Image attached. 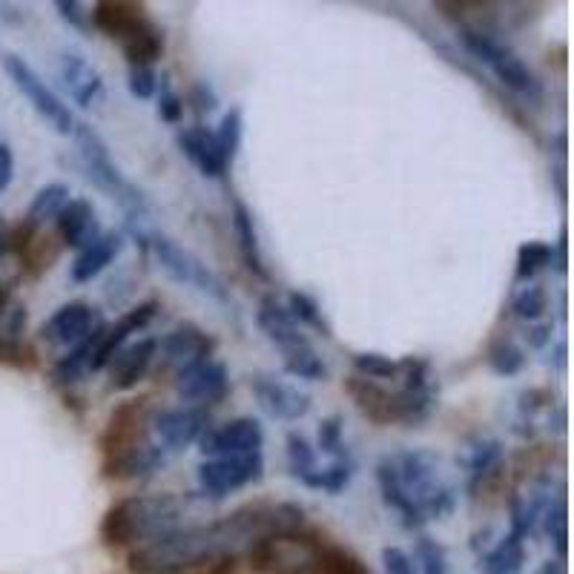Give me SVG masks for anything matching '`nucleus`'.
<instances>
[{
    "label": "nucleus",
    "instance_id": "nucleus-1",
    "mask_svg": "<svg viewBox=\"0 0 574 574\" xmlns=\"http://www.w3.org/2000/svg\"><path fill=\"white\" fill-rule=\"evenodd\" d=\"M184 500L175 495L130 497L116 502L101 523V538L109 545L153 543L170 531L182 529Z\"/></svg>",
    "mask_w": 574,
    "mask_h": 574
},
{
    "label": "nucleus",
    "instance_id": "nucleus-2",
    "mask_svg": "<svg viewBox=\"0 0 574 574\" xmlns=\"http://www.w3.org/2000/svg\"><path fill=\"white\" fill-rule=\"evenodd\" d=\"M89 21L95 30L121 44L132 66H153L164 52V35L139 3L104 0L95 3Z\"/></svg>",
    "mask_w": 574,
    "mask_h": 574
},
{
    "label": "nucleus",
    "instance_id": "nucleus-3",
    "mask_svg": "<svg viewBox=\"0 0 574 574\" xmlns=\"http://www.w3.org/2000/svg\"><path fill=\"white\" fill-rule=\"evenodd\" d=\"M397 474V483H400L402 495L411 502V509L425 520H443L445 515L454 511V491L440 480V466H436V457L429 451H405V454H397V457H388Z\"/></svg>",
    "mask_w": 574,
    "mask_h": 574
},
{
    "label": "nucleus",
    "instance_id": "nucleus-4",
    "mask_svg": "<svg viewBox=\"0 0 574 574\" xmlns=\"http://www.w3.org/2000/svg\"><path fill=\"white\" fill-rule=\"evenodd\" d=\"M75 139H78V153L80 159H84V167H87L89 178H93L109 198H116L127 213H132V216L147 213L144 193L121 173V167L112 161L109 147L104 144L101 136H98L93 127L78 124L75 127Z\"/></svg>",
    "mask_w": 574,
    "mask_h": 574
},
{
    "label": "nucleus",
    "instance_id": "nucleus-5",
    "mask_svg": "<svg viewBox=\"0 0 574 574\" xmlns=\"http://www.w3.org/2000/svg\"><path fill=\"white\" fill-rule=\"evenodd\" d=\"M459 41H463V46L472 52L474 58L495 73V78L500 80L502 87L517 93L526 101H540L543 98V87H540L538 75L531 73L529 66L523 64V58L517 52H511L509 46L477 30H463L459 32Z\"/></svg>",
    "mask_w": 574,
    "mask_h": 574
},
{
    "label": "nucleus",
    "instance_id": "nucleus-6",
    "mask_svg": "<svg viewBox=\"0 0 574 574\" xmlns=\"http://www.w3.org/2000/svg\"><path fill=\"white\" fill-rule=\"evenodd\" d=\"M0 64H3L7 75L18 87V93L32 104V109H35L37 116L44 118L52 130L61 132V136L75 132V118L73 112H69V107H66L58 95L46 87V80L41 78V75H37L35 69L21 58V55H15V52H3V55H0Z\"/></svg>",
    "mask_w": 574,
    "mask_h": 574
},
{
    "label": "nucleus",
    "instance_id": "nucleus-7",
    "mask_svg": "<svg viewBox=\"0 0 574 574\" xmlns=\"http://www.w3.org/2000/svg\"><path fill=\"white\" fill-rule=\"evenodd\" d=\"M153 253L155 259H159L161 270H164L173 282L189 284V288H196V291L207 293V296L218 299V302H230V293H227L225 282H221L196 253H189L187 248H182L178 241H173L170 236H153Z\"/></svg>",
    "mask_w": 574,
    "mask_h": 574
},
{
    "label": "nucleus",
    "instance_id": "nucleus-8",
    "mask_svg": "<svg viewBox=\"0 0 574 574\" xmlns=\"http://www.w3.org/2000/svg\"><path fill=\"white\" fill-rule=\"evenodd\" d=\"M264 477V457L262 451L253 454H239V457H218L204 459L198 466V486H202L204 497L221 500L230 491L259 483Z\"/></svg>",
    "mask_w": 574,
    "mask_h": 574
},
{
    "label": "nucleus",
    "instance_id": "nucleus-9",
    "mask_svg": "<svg viewBox=\"0 0 574 574\" xmlns=\"http://www.w3.org/2000/svg\"><path fill=\"white\" fill-rule=\"evenodd\" d=\"M198 445H202V454L207 459L239 457V454L262 451L264 431L262 425H259V420H253V416H239V420L227 422L221 429L204 431Z\"/></svg>",
    "mask_w": 574,
    "mask_h": 574
},
{
    "label": "nucleus",
    "instance_id": "nucleus-10",
    "mask_svg": "<svg viewBox=\"0 0 574 574\" xmlns=\"http://www.w3.org/2000/svg\"><path fill=\"white\" fill-rule=\"evenodd\" d=\"M155 311H159V302H144V305L132 307L130 313H124V316H121L112 327L104 325L98 339H95L93 354H89L87 371H104V368L112 362V357H116L118 350L124 348L127 339H130L132 334L144 331V327L153 322Z\"/></svg>",
    "mask_w": 574,
    "mask_h": 574
},
{
    "label": "nucleus",
    "instance_id": "nucleus-11",
    "mask_svg": "<svg viewBox=\"0 0 574 574\" xmlns=\"http://www.w3.org/2000/svg\"><path fill=\"white\" fill-rule=\"evenodd\" d=\"M227 391H230L227 368L213 357L178 371V397L189 405H216L225 400Z\"/></svg>",
    "mask_w": 574,
    "mask_h": 574
},
{
    "label": "nucleus",
    "instance_id": "nucleus-12",
    "mask_svg": "<svg viewBox=\"0 0 574 574\" xmlns=\"http://www.w3.org/2000/svg\"><path fill=\"white\" fill-rule=\"evenodd\" d=\"M98 327H104V322L93 305H87V302H69V305L55 311L44 322L41 336L50 345H69V348H75L87 336H93Z\"/></svg>",
    "mask_w": 574,
    "mask_h": 574
},
{
    "label": "nucleus",
    "instance_id": "nucleus-13",
    "mask_svg": "<svg viewBox=\"0 0 574 574\" xmlns=\"http://www.w3.org/2000/svg\"><path fill=\"white\" fill-rule=\"evenodd\" d=\"M256 322L262 327V334L268 336L279 350L282 357H291L296 350L313 348L311 339L302 334V325L291 316V311L279 302L277 296H264L262 305H259V313H256Z\"/></svg>",
    "mask_w": 574,
    "mask_h": 574
},
{
    "label": "nucleus",
    "instance_id": "nucleus-14",
    "mask_svg": "<svg viewBox=\"0 0 574 574\" xmlns=\"http://www.w3.org/2000/svg\"><path fill=\"white\" fill-rule=\"evenodd\" d=\"M155 436L164 451H184L193 443L202 440L207 431V416L198 408H173V411H161L150 420Z\"/></svg>",
    "mask_w": 574,
    "mask_h": 574
},
{
    "label": "nucleus",
    "instance_id": "nucleus-15",
    "mask_svg": "<svg viewBox=\"0 0 574 574\" xmlns=\"http://www.w3.org/2000/svg\"><path fill=\"white\" fill-rule=\"evenodd\" d=\"M250 388H253L259 405H262L270 416H277V420L296 422L311 411L307 393L288 386V382H279V379L273 377H256L253 382H250Z\"/></svg>",
    "mask_w": 574,
    "mask_h": 574
},
{
    "label": "nucleus",
    "instance_id": "nucleus-16",
    "mask_svg": "<svg viewBox=\"0 0 574 574\" xmlns=\"http://www.w3.org/2000/svg\"><path fill=\"white\" fill-rule=\"evenodd\" d=\"M155 350H159V342L155 339H141L136 345H124V348L118 350L112 362L107 365L109 368V386L116 388V391H130L147 377L150 371V365L155 359Z\"/></svg>",
    "mask_w": 574,
    "mask_h": 574
},
{
    "label": "nucleus",
    "instance_id": "nucleus-17",
    "mask_svg": "<svg viewBox=\"0 0 574 574\" xmlns=\"http://www.w3.org/2000/svg\"><path fill=\"white\" fill-rule=\"evenodd\" d=\"M55 225H58V236L64 239V245L75 248L78 253L101 236L98 213L87 198H69L64 210L58 213V218H55Z\"/></svg>",
    "mask_w": 574,
    "mask_h": 574
},
{
    "label": "nucleus",
    "instance_id": "nucleus-18",
    "mask_svg": "<svg viewBox=\"0 0 574 574\" xmlns=\"http://www.w3.org/2000/svg\"><path fill=\"white\" fill-rule=\"evenodd\" d=\"M178 147L193 161V167H198V173L207 175V178H221L230 170V164H227L221 150H218L216 132L207 130V127L198 124L178 132Z\"/></svg>",
    "mask_w": 574,
    "mask_h": 574
},
{
    "label": "nucleus",
    "instance_id": "nucleus-19",
    "mask_svg": "<svg viewBox=\"0 0 574 574\" xmlns=\"http://www.w3.org/2000/svg\"><path fill=\"white\" fill-rule=\"evenodd\" d=\"M159 345L161 350H164L167 365H173V368H178V371H184V368H189V365L207 359L213 350V339L204 334V331H198L196 325L175 327V331H170Z\"/></svg>",
    "mask_w": 574,
    "mask_h": 574
},
{
    "label": "nucleus",
    "instance_id": "nucleus-20",
    "mask_svg": "<svg viewBox=\"0 0 574 574\" xmlns=\"http://www.w3.org/2000/svg\"><path fill=\"white\" fill-rule=\"evenodd\" d=\"M345 391L365 416L377 425H391L397 422V405H393V393L386 391L382 386H377L373 379L362 377H350L345 382Z\"/></svg>",
    "mask_w": 574,
    "mask_h": 574
},
{
    "label": "nucleus",
    "instance_id": "nucleus-21",
    "mask_svg": "<svg viewBox=\"0 0 574 574\" xmlns=\"http://www.w3.org/2000/svg\"><path fill=\"white\" fill-rule=\"evenodd\" d=\"M121 250H124V236L116 234V230L112 234H101L89 248L80 250L78 259L73 262V282H93L98 273H104L109 264L116 262Z\"/></svg>",
    "mask_w": 574,
    "mask_h": 574
},
{
    "label": "nucleus",
    "instance_id": "nucleus-22",
    "mask_svg": "<svg viewBox=\"0 0 574 574\" xmlns=\"http://www.w3.org/2000/svg\"><path fill=\"white\" fill-rule=\"evenodd\" d=\"M61 78H64V87L69 89V95H73V101L80 104V107H93L104 98L101 75L95 73L80 55H64L61 58Z\"/></svg>",
    "mask_w": 574,
    "mask_h": 574
},
{
    "label": "nucleus",
    "instance_id": "nucleus-23",
    "mask_svg": "<svg viewBox=\"0 0 574 574\" xmlns=\"http://www.w3.org/2000/svg\"><path fill=\"white\" fill-rule=\"evenodd\" d=\"M234 230H236V241H239V253L241 259H245V264H248L250 273L259 279H270L268 268H264L262 248H259V234H256L253 213L248 210V204L234 202Z\"/></svg>",
    "mask_w": 574,
    "mask_h": 574
},
{
    "label": "nucleus",
    "instance_id": "nucleus-24",
    "mask_svg": "<svg viewBox=\"0 0 574 574\" xmlns=\"http://www.w3.org/2000/svg\"><path fill=\"white\" fill-rule=\"evenodd\" d=\"M66 202H69V187H66V184H61V182L46 184V187L37 189V196L32 198L30 213H26V221H23V227H26V230H37V227H44L46 221L58 218V213L64 210Z\"/></svg>",
    "mask_w": 574,
    "mask_h": 574
},
{
    "label": "nucleus",
    "instance_id": "nucleus-25",
    "mask_svg": "<svg viewBox=\"0 0 574 574\" xmlns=\"http://www.w3.org/2000/svg\"><path fill=\"white\" fill-rule=\"evenodd\" d=\"M307 574H371L365 568L362 560L357 554H350L342 545L320 543L316 554H313L311 572Z\"/></svg>",
    "mask_w": 574,
    "mask_h": 574
},
{
    "label": "nucleus",
    "instance_id": "nucleus-26",
    "mask_svg": "<svg viewBox=\"0 0 574 574\" xmlns=\"http://www.w3.org/2000/svg\"><path fill=\"white\" fill-rule=\"evenodd\" d=\"M526 563V543L517 534H509L497 549L486 554L483 572L486 574H520Z\"/></svg>",
    "mask_w": 574,
    "mask_h": 574
},
{
    "label": "nucleus",
    "instance_id": "nucleus-27",
    "mask_svg": "<svg viewBox=\"0 0 574 574\" xmlns=\"http://www.w3.org/2000/svg\"><path fill=\"white\" fill-rule=\"evenodd\" d=\"M554 264V245L549 241H523L517 250V279H534L543 268Z\"/></svg>",
    "mask_w": 574,
    "mask_h": 574
},
{
    "label": "nucleus",
    "instance_id": "nucleus-28",
    "mask_svg": "<svg viewBox=\"0 0 574 574\" xmlns=\"http://www.w3.org/2000/svg\"><path fill=\"white\" fill-rule=\"evenodd\" d=\"M288 463H291V472L299 483L311 480L313 474L320 472V463H316V448L307 443L302 434H288Z\"/></svg>",
    "mask_w": 574,
    "mask_h": 574
},
{
    "label": "nucleus",
    "instance_id": "nucleus-29",
    "mask_svg": "<svg viewBox=\"0 0 574 574\" xmlns=\"http://www.w3.org/2000/svg\"><path fill=\"white\" fill-rule=\"evenodd\" d=\"M288 311H291V316L299 325H307L313 327V331H320L322 336H331V325H327L325 316H322L320 302L313 296H307V293L293 291L291 296H288Z\"/></svg>",
    "mask_w": 574,
    "mask_h": 574
},
{
    "label": "nucleus",
    "instance_id": "nucleus-30",
    "mask_svg": "<svg viewBox=\"0 0 574 574\" xmlns=\"http://www.w3.org/2000/svg\"><path fill=\"white\" fill-rule=\"evenodd\" d=\"M350 477H354V459L350 457H339L334 459L327 468H320L307 480V488H322L327 495H339L342 488L348 486Z\"/></svg>",
    "mask_w": 574,
    "mask_h": 574
},
{
    "label": "nucleus",
    "instance_id": "nucleus-31",
    "mask_svg": "<svg viewBox=\"0 0 574 574\" xmlns=\"http://www.w3.org/2000/svg\"><path fill=\"white\" fill-rule=\"evenodd\" d=\"M488 365H491V371L500 373V377H517V373L523 371L526 357L523 350L517 348L511 339H497L488 350Z\"/></svg>",
    "mask_w": 574,
    "mask_h": 574
},
{
    "label": "nucleus",
    "instance_id": "nucleus-32",
    "mask_svg": "<svg viewBox=\"0 0 574 574\" xmlns=\"http://www.w3.org/2000/svg\"><path fill=\"white\" fill-rule=\"evenodd\" d=\"M241 130H245V121H241V109L234 107L225 118H221V124H218V130H216L218 150H221V155H225L227 164H234L236 155H239Z\"/></svg>",
    "mask_w": 574,
    "mask_h": 574
},
{
    "label": "nucleus",
    "instance_id": "nucleus-33",
    "mask_svg": "<svg viewBox=\"0 0 574 574\" xmlns=\"http://www.w3.org/2000/svg\"><path fill=\"white\" fill-rule=\"evenodd\" d=\"M354 368H357V377L362 379H400V362L391 357H386V354H373V350H368V354H357L354 357Z\"/></svg>",
    "mask_w": 574,
    "mask_h": 574
},
{
    "label": "nucleus",
    "instance_id": "nucleus-34",
    "mask_svg": "<svg viewBox=\"0 0 574 574\" xmlns=\"http://www.w3.org/2000/svg\"><path fill=\"white\" fill-rule=\"evenodd\" d=\"M284 371L296 379H311V382L327 377L325 362H322V357L313 348L296 350V354H291V357H284Z\"/></svg>",
    "mask_w": 574,
    "mask_h": 574
},
{
    "label": "nucleus",
    "instance_id": "nucleus-35",
    "mask_svg": "<svg viewBox=\"0 0 574 574\" xmlns=\"http://www.w3.org/2000/svg\"><path fill=\"white\" fill-rule=\"evenodd\" d=\"M545 307H549V296H545V291L540 288V284H529V288H523V291L515 296V302H511V311L526 322L543 320Z\"/></svg>",
    "mask_w": 574,
    "mask_h": 574
},
{
    "label": "nucleus",
    "instance_id": "nucleus-36",
    "mask_svg": "<svg viewBox=\"0 0 574 574\" xmlns=\"http://www.w3.org/2000/svg\"><path fill=\"white\" fill-rule=\"evenodd\" d=\"M320 448L331 454L334 459L348 457L345 451V440H342V416H327L320 425Z\"/></svg>",
    "mask_w": 574,
    "mask_h": 574
},
{
    "label": "nucleus",
    "instance_id": "nucleus-37",
    "mask_svg": "<svg viewBox=\"0 0 574 574\" xmlns=\"http://www.w3.org/2000/svg\"><path fill=\"white\" fill-rule=\"evenodd\" d=\"M416 557L422 563V574H445L448 566H445V549L436 540L431 538H420L416 543Z\"/></svg>",
    "mask_w": 574,
    "mask_h": 574
},
{
    "label": "nucleus",
    "instance_id": "nucleus-38",
    "mask_svg": "<svg viewBox=\"0 0 574 574\" xmlns=\"http://www.w3.org/2000/svg\"><path fill=\"white\" fill-rule=\"evenodd\" d=\"M155 87H159V78H155L153 66H130V93L141 101L153 98Z\"/></svg>",
    "mask_w": 574,
    "mask_h": 574
},
{
    "label": "nucleus",
    "instance_id": "nucleus-39",
    "mask_svg": "<svg viewBox=\"0 0 574 574\" xmlns=\"http://www.w3.org/2000/svg\"><path fill=\"white\" fill-rule=\"evenodd\" d=\"M382 563H386L388 574H414V560L408 557L402 549H397V545L382 549Z\"/></svg>",
    "mask_w": 574,
    "mask_h": 574
},
{
    "label": "nucleus",
    "instance_id": "nucleus-40",
    "mask_svg": "<svg viewBox=\"0 0 574 574\" xmlns=\"http://www.w3.org/2000/svg\"><path fill=\"white\" fill-rule=\"evenodd\" d=\"M159 116L167 121V124H178L184 116V104L182 98L173 93V89H164L159 98Z\"/></svg>",
    "mask_w": 574,
    "mask_h": 574
},
{
    "label": "nucleus",
    "instance_id": "nucleus-41",
    "mask_svg": "<svg viewBox=\"0 0 574 574\" xmlns=\"http://www.w3.org/2000/svg\"><path fill=\"white\" fill-rule=\"evenodd\" d=\"M55 7H58L61 18H64L66 23H73L75 30H89V15L84 12V7H80L78 0H58Z\"/></svg>",
    "mask_w": 574,
    "mask_h": 574
},
{
    "label": "nucleus",
    "instance_id": "nucleus-42",
    "mask_svg": "<svg viewBox=\"0 0 574 574\" xmlns=\"http://www.w3.org/2000/svg\"><path fill=\"white\" fill-rule=\"evenodd\" d=\"M12 173H15V155L9 144H0V193L12 184Z\"/></svg>",
    "mask_w": 574,
    "mask_h": 574
},
{
    "label": "nucleus",
    "instance_id": "nucleus-43",
    "mask_svg": "<svg viewBox=\"0 0 574 574\" xmlns=\"http://www.w3.org/2000/svg\"><path fill=\"white\" fill-rule=\"evenodd\" d=\"M12 250V227L7 225V218L0 216V259Z\"/></svg>",
    "mask_w": 574,
    "mask_h": 574
},
{
    "label": "nucleus",
    "instance_id": "nucleus-44",
    "mask_svg": "<svg viewBox=\"0 0 574 574\" xmlns=\"http://www.w3.org/2000/svg\"><path fill=\"white\" fill-rule=\"evenodd\" d=\"M549 331H552V327L549 325H540V327H534V331H531V345H534V348H540V345H545V342H549Z\"/></svg>",
    "mask_w": 574,
    "mask_h": 574
},
{
    "label": "nucleus",
    "instance_id": "nucleus-45",
    "mask_svg": "<svg viewBox=\"0 0 574 574\" xmlns=\"http://www.w3.org/2000/svg\"><path fill=\"white\" fill-rule=\"evenodd\" d=\"M540 574H563V572H560L557 563H545V566L540 568Z\"/></svg>",
    "mask_w": 574,
    "mask_h": 574
},
{
    "label": "nucleus",
    "instance_id": "nucleus-46",
    "mask_svg": "<svg viewBox=\"0 0 574 574\" xmlns=\"http://www.w3.org/2000/svg\"><path fill=\"white\" fill-rule=\"evenodd\" d=\"M9 305V296H7V291H3V288H0V313H3V307Z\"/></svg>",
    "mask_w": 574,
    "mask_h": 574
}]
</instances>
